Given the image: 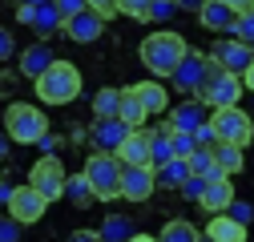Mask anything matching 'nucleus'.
I'll return each mask as SVG.
<instances>
[{
	"mask_svg": "<svg viewBox=\"0 0 254 242\" xmlns=\"http://www.w3.org/2000/svg\"><path fill=\"white\" fill-rule=\"evenodd\" d=\"M137 53H141V65H145L153 77H174V69L182 65V57L190 53V45H186L182 33L162 28V33H149Z\"/></svg>",
	"mask_w": 254,
	"mask_h": 242,
	"instance_id": "f257e3e1",
	"label": "nucleus"
},
{
	"mask_svg": "<svg viewBox=\"0 0 254 242\" xmlns=\"http://www.w3.org/2000/svg\"><path fill=\"white\" fill-rule=\"evenodd\" d=\"M33 89H37V97L45 101V105H69V101H77L81 97V69L73 65V60H53V65L33 81Z\"/></svg>",
	"mask_w": 254,
	"mask_h": 242,
	"instance_id": "f03ea898",
	"label": "nucleus"
},
{
	"mask_svg": "<svg viewBox=\"0 0 254 242\" xmlns=\"http://www.w3.org/2000/svg\"><path fill=\"white\" fill-rule=\"evenodd\" d=\"M4 137L16 145H33L49 137V117L41 105H28V101H12L4 109Z\"/></svg>",
	"mask_w": 254,
	"mask_h": 242,
	"instance_id": "7ed1b4c3",
	"label": "nucleus"
},
{
	"mask_svg": "<svg viewBox=\"0 0 254 242\" xmlns=\"http://www.w3.org/2000/svg\"><path fill=\"white\" fill-rule=\"evenodd\" d=\"M81 174H85L89 190H93V202H113V198H121V162H117L113 154H97V149H93Z\"/></svg>",
	"mask_w": 254,
	"mask_h": 242,
	"instance_id": "20e7f679",
	"label": "nucleus"
},
{
	"mask_svg": "<svg viewBox=\"0 0 254 242\" xmlns=\"http://www.w3.org/2000/svg\"><path fill=\"white\" fill-rule=\"evenodd\" d=\"M206 125L214 129V137H218L222 145H238V149H246V145L254 141V117H250L242 105L214 109V113L206 117Z\"/></svg>",
	"mask_w": 254,
	"mask_h": 242,
	"instance_id": "39448f33",
	"label": "nucleus"
},
{
	"mask_svg": "<svg viewBox=\"0 0 254 242\" xmlns=\"http://www.w3.org/2000/svg\"><path fill=\"white\" fill-rule=\"evenodd\" d=\"M238 97H242V81L234 73H226V69H218L214 60H210V77L198 89V101L202 105H214V109H230V105H238Z\"/></svg>",
	"mask_w": 254,
	"mask_h": 242,
	"instance_id": "423d86ee",
	"label": "nucleus"
},
{
	"mask_svg": "<svg viewBox=\"0 0 254 242\" xmlns=\"http://www.w3.org/2000/svg\"><path fill=\"white\" fill-rule=\"evenodd\" d=\"M65 166H61L53 154L49 158H41V162H33V170H28V182L24 186H33L45 202H57V198H65Z\"/></svg>",
	"mask_w": 254,
	"mask_h": 242,
	"instance_id": "0eeeda50",
	"label": "nucleus"
},
{
	"mask_svg": "<svg viewBox=\"0 0 254 242\" xmlns=\"http://www.w3.org/2000/svg\"><path fill=\"white\" fill-rule=\"evenodd\" d=\"M206 77H210V57H206V53H186L170 81H174L178 93H186V97L194 93V97H198V89L206 85Z\"/></svg>",
	"mask_w": 254,
	"mask_h": 242,
	"instance_id": "6e6552de",
	"label": "nucleus"
},
{
	"mask_svg": "<svg viewBox=\"0 0 254 242\" xmlns=\"http://www.w3.org/2000/svg\"><path fill=\"white\" fill-rule=\"evenodd\" d=\"M45 210H49V202H45L33 186H16V190L8 194V218H12L16 226H33V222H41Z\"/></svg>",
	"mask_w": 254,
	"mask_h": 242,
	"instance_id": "1a4fd4ad",
	"label": "nucleus"
},
{
	"mask_svg": "<svg viewBox=\"0 0 254 242\" xmlns=\"http://www.w3.org/2000/svg\"><path fill=\"white\" fill-rule=\"evenodd\" d=\"M206 57L214 60L218 69L234 73V77H242V69H246L250 60H254V53H250V49H242V45H238L234 37H222V41H214V49H210Z\"/></svg>",
	"mask_w": 254,
	"mask_h": 242,
	"instance_id": "9d476101",
	"label": "nucleus"
},
{
	"mask_svg": "<svg viewBox=\"0 0 254 242\" xmlns=\"http://www.w3.org/2000/svg\"><path fill=\"white\" fill-rule=\"evenodd\" d=\"M157 190V178L149 166H121V198L129 202H149Z\"/></svg>",
	"mask_w": 254,
	"mask_h": 242,
	"instance_id": "9b49d317",
	"label": "nucleus"
},
{
	"mask_svg": "<svg viewBox=\"0 0 254 242\" xmlns=\"http://www.w3.org/2000/svg\"><path fill=\"white\" fill-rule=\"evenodd\" d=\"M113 158L121 166H149V133L145 129H125V137L113 149Z\"/></svg>",
	"mask_w": 254,
	"mask_h": 242,
	"instance_id": "f8f14e48",
	"label": "nucleus"
},
{
	"mask_svg": "<svg viewBox=\"0 0 254 242\" xmlns=\"http://www.w3.org/2000/svg\"><path fill=\"white\" fill-rule=\"evenodd\" d=\"M125 93L137 97V105L145 109V117L170 109V93H166V85H162V81H133V85H125Z\"/></svg>",
	"mask_w": 254,
	"mask_h": 242,
	"instance_id": "ddd939ff",
	"label": "nucleus"
},
{
	"mask_svg": "<svg viewBox=\"0 0 254 242\" xmlns=\"http://www.w3.org/2000/svg\"><path fill=\"white\" fill-rule=\"evenodd\" d=\"M202 210H210V214H226V210L234 206V186H230V178H210L206 182V190L198 198Z\"/></svg>",
	"mask_w": 254,
	"mask_h": 242,
	"instance_id": "4468645a",
	"label": "nucleus"
},
{
	"mask_svg": "<svg viewBox=\"0 0 254 242\" xmlns=\"http://www.w3.org/2000/svg\"><path fill=\"white\" fill-rule=\"evenodd\" d=\"M61 28H65V37H69V41H77V45H93V41H97V37L105 33V20H97V16H93V12L85 8V12L69 16Z\"/></svg>",
	"mask_w": 254,
	"mask_h": 242,
	"instance_id": "2eb2a0df",
	"label": "nucleus"
},
{
	"mask_svg": "<svg viewBox=\"0 0 254 242\" xmlns=\"http://www.w3.org/2000/svg\"><path fill=\"white\" fill-rule=\"evenodd\" d=\"M202 121H206V117H202V101H198V97H190L186 105H178V109L170 113L166 125H170V133H194Z\"/></svg>",
	"mask_w": 254,
	"mask_h": 242,
	"instance_id": "dca6fc26",
	"label": "nucleus"
},
{
	"mask_svg": "<svg viewBox=\"0 0 254 242\" xmlns=\"http://www.w3.org/2000/svg\"><path fill=\"white\" fill-rule=\"evenodd\" d=\"M53 60H57V57H53V49H49L45 41H37V45H28V49L20 53V73L37 81V77H41V73L53 65Z\"/></svg>",
	"mask_w": 254,
	"mask_h": 242,
	"instance_id": "f3484780",
	"label": "nucleus"
},
{
	"mask_svg": "<svg viewBox=\"0 0 254 242\" xmlns=\"http://www.w3.org/2000/svg\"><path fill=\"white\" fill-rule=\"evenodd\" d=\"M210 158H214V174H218V178H234V174H242V166H246L242 149H238V145H222V141L210 149Z\"/></svg>",
	"mask_w": 254,
	"mask_h": 242,
	"instance_id": "a211bd4d",
	"label": "nucleus"
},
{
	"mask_svg": "<svg viewBox=\"0 0 254 242\" xmlns=\"http://www.w3.org/2000/svg\"><path fill=\"white\" fill-rule=\"evenodd\" d=\"M202 238H210V242H246V226L234 222L230 214H214Z\"/></svg>",
	"mask_w": 254,
	"mask_h": 242,
	"instance_id": "6ab92c4d",
	"label": "nucleus"
},
{
	"mask_svg": "<svg viewBox=\"0 0 254 242\" xmlns=\"http://www.w3.org/2000/svg\"><path fill=\"white\" fill-rule=\"evenodd\" d=\"M121 137H125V125H121L117 117H109V121H93V145H97V154H113Z\"/></svg>",
	"mask_w": 254,
	"mask_h": 242,
	"instance_id": "aec40b11",
	"label": "nucleus"
},
{
	"mask_svg": "<svg viewBox=\"0 0 254 242\" xmlns=\"http://www.w3.org/2000/svg\"><path fill=\"white\" fill-rule=\"evenodd\" d=\"M198 20H202V28H210V33H230L234 12L226 4H218V0H206V4L198 8Z\"/></svg>",
	"mask_w": 254,
	"mask_h": 242,
	"instance_id": "412c9836",
	"label": "nucleus"
},
{
	"mask_svg": "<svg viewBox=\"0 0 254 242\" xmlns=\"http://www.w3.org/2000/svg\"><path fill=\"white\" fill-rule=\"evenodd\" d=\"M117 105H121V89H97L93 93V121H109V117H117Z\"/></svg>",
	"mask_w": 254,
	"mask_h": 242,
	"instance_id": "4be33fe9",
	"label": "nucleus"
},
{
	"mask_svg": "<svg viewBox=\"0 0 254 242\" xmlns=\"http://www.w3.org/2000/svg\"><path fill=\"white\" fill-rule=\"evenodd\" d=\"M174 162V149H170V125H162L157 133H149V170Z\"/></svg>",
	"mask_w": 254,
	"mask_h": 242,
	"instance_id": "5701e85b",
	"label": "nucleus"
},
{
	"mask_svg": "<svg viewBox=\"0 0 254 242\" xmlns=\"http://www.w3.org/2000/svg\"><path fill=\"white\" fill-rule=\"evenodd\" d=\"M117 121H121L125 129H141V125H145V109L137 105V97H129V93H125V89H121V105H117Z\"/></svg>",
	"mask_w": 254,
	"mask_h": 242,
	"instance_id": "b1692460",
	"label": "nucleus"
},
{
	"mask_svg": "<svg viewBox=\"0 0 254 242\" xmlns=\"http://www.w3.org/2000/svg\"><path fill=\"white\" fill-rule=\"evenodd\" d=\"M202 234H198V226L194 222H186V218H170L166 226H162V238L157 242H198Z\"/></svg>",
	"mask_w": 254,
	"mask_h": 242,
	"instance_id": "393cba45",
	"label": "nucleus"
},
{
	"mask_svg": "<svg viewBox=\"0 0 254 242\" xmlns=\"http://www.w3.org/2000/svg\"><path fill=\"white\" fill-rule=\"evenodd\" d=\"M153 178L162 182V186H170V190H182V182L190 178V170H186V162H178V158H174V162H166V166H157V170H153Z\"/></svg>",
	"mask_w": 254,
	"mask_h": 242,
	"instance_id": "a878e982",
	"label": "nucleus"
},
{
	"mask_svg": "<svg viewBox=\"0 0 254 242\" xmlns=\"http://www.w3.org/2000/svg\"><path fill=\"white\" fill-rule=\"evenodd\" d=\"M65 198L73 202V206H93V190H89V182H85V174H73V178H65Z\"/></svg>",
	"mask_w": 254,
	"mask_h": 242,
	"instance_id": "bb28decb",
	"label": "nucleus"
},
{
	"mask_svg": "<svg viewBox=\"0 0 254 242\" xmlns=\"http://www.w3.org/2000/svg\"><path fill=\"white\" fill-rule=\"evenodd\" d=\"M230 37H234L242 49L254 53V12H238V16L230 20Z\"/></svg>",
	"mask_w": 254,
	"mask_h": 242,
	"instance_id": "cd10ccee",
	"label": "nucleus"
},
{
	"mask_svg": "<svg viewBox=\"0 0 254 242\" xmlns=\"http://www.w3.org/2000/svg\"><path fill=\"white\" fill-rule=\"evenodd\" d=\"M97 234H101V242H125L133 230H129V218H125V214H109Z\"/></svg>",
	"mask_w": 254,
	"mask_h": 242,
	"instance_id": "c85d7f7f",
	"label": "nucleus"
},
{
	"mask_svg": "<svg viewBox=\"0 0 254 242\" xmlns=\"http://www.w3.org/2000/svg\"><path fill=\"white\" fill-rule=\"evenodd\" d=\"M33 28L41 37H53V33H61V16H57V8L53 4H41V8H33Z\"/></svg>",
	"mask_w": 254,
	"mask_h": 242,
	"instance_id": "c756f323",
	"label": "nucleus"
},
{
	"mask_svg": "<svg viewBox=\"0 0 254 242\" xmlns=\"http://www.w3.org/2000/svg\"><path fill=\"white\" fill-rule=\"evenodd\" d=\"M186 170H190V178H218L214 174V158H210V149H194V154L186 158Z\"/></svg>",
	"mask_w": 254,
	"mask_h": 242,
	"instance_id": "7c9ffc66",
	"label": "nucleus"
},
{
	"mask_svg": "<svg viewBox=\"0 0 254 242\" xmlns=\"http://www.w3.org/2000/svg\"><path fill=\"white\" fill-rule=\"evenodd\" d=\"M153 0H117V16H129V20H145Z\"/></svg>",
	"mask_w": 254,
	"mask_h": 242,
	"instance_id": "2f4dec72",
	"label": "nucleus"
},
{
	"mask_svg": "<svg viewBox=\"0 0 254 242\" xmlns=\"http://www.w3.org/2000/svg\"><path fill=\"white\" fill-rule=\"evenodd\" d=\"M170 149H174V158H178V162H186L198 145H194V137H190V133H170Z\"/></svg>",
	"mask_w": 254,
	"mask_h": 242,
	"instance_id": "473e14b6",
	"label": "nucleus"
},
{
	"mask_svg": "<svg viewBox=\"0 0 254 242\" xmlns=\"http://www.w3.org/2000/svg\"><path fill=\"white\" fill-rule=\"evenodd\" d=\"M85 8L97 16V20H113L117 16V0H85Z\"/></svg>",
	"mask_w": 254,
	"mask_h": 242,
	"instance_id": "72a5a7b5",
	"label": "nucleus"
},
{
	"mask_svg": "<svg viewBox=\"0 0 254 242\" xmlns=\"http://www.w3.org/2000/svg\"><path fill=\"white\" fill-rule=\"evenodd\" d=\"M49 4L57 8V16H61V24H65L69 16H77V12H85V0H49Z\"/></svg>",
	"mask_w": 254,
	"mask_h": 242,
	"instance_id": "f704fd0d",
	"label": "nucleus"
},
{
	"mask_svg": "<svg viewBox=\"0 0 254 242\" xmlns=\"http://www.w3.org/2000/svg\"><path fill=\"white\" fill-rule=\"evenodd\" d=\"M174 16V4H170V0H153V4H149V12H145V20H157V24H162V20H170Z\"/></svg>",
	"mask_w": 254,
	"mask_h": 242,
	"instance_id": "c9c22d12",
	"label": "nucleus"
},
{
	"mask_svg": "<svg viewBox=\"0 0 254 242\" xmlns=\"http://www.w3.org/2000/svg\"><path fill=\"white\" fill-rule=\"evenodd\" d=\"M202 190H206V178H186L182 182V198H190V202H198Z\"/></svg>",
	"mask_w": 254,
	"mask_h": 242,
	"instance_id": "e433bc0d",
	"label": "nucleus"
},
{
	"mask_svg": "<svg viewBox=\"0 0 254 242\" xmlns=\"http://www.w3.org/2000/svg\"><path fill=\"white\" fill-rule=\"evenodd\" d=\"M20 238V226L8 218V222H0V242H16Z\"/></svg>",
	"mask_w": 254,
	"mask_h": 242,
	"instance_id": "4c0bfd02",
	"label": "nucleus"
},
{
	"mask_svg": "<svg viewBox=\"0 0 254 242\" xmlns=\"http://www.w3.org/2000/svg\"><path fill=\"white\" fill-rule=\"evenodd\" d=\"M218 4H226L234 16H238V12H254V0H218Z\"/></svg>",
	"mask_w": 254,
	"mask_h": 242,
	"instance_id": "58836bf2",
	"label": "nucleus"
},
{
	"mask_svg": "<svg viewBox=\"0 0 254 242\" xmlns=\"http://www.w3.org/2000/svg\"><path fill=\"white\" fill-rule=\"evenodd\" d=\"M65 242H101V234H97V230H73Z\"/></svg>",
	"mask_w": 254,
	"mask_h": 242,
	"instance_id": "ea45409f",
	"label": "nucleus"
},
{
	"mask_svg": "<svg viewBox=\"0 0 254 242\" xmlns=\"http://www.w3.org/2000/svg\"><path fill=\"white\" fill-rule=\"evenodd\" d=\"M12 49H16V45H12V33H4V28H0V60H8Z\"/></svg>",
	"mask_w": 254,
	"mask_h": 242,
	"instance_id": "a19ab883",
	"label": "nucleus"
},
{
	"mask_svg": "<svg viewBox=\"0 0 254 242\" xmlns=\"http://www.w3.org/2000/svg\"><path fill=\"white\" fill-rule=\"evenodd\" d=\"M238 81H242V93H254V60L242 69V77H238Z\"/></svg>",
	"mask_w": 254,
	"mask_h": 242,
	"instance_id": "79ce46f5",
	"label": "nucleus"
},
{
	"mask_svg": "<svg viewBox=\"0 0 254 242\" xmlns=\"http://www.w3.org/2000/svg\"><path fill=\"white\" fill-rule=\"evenodd\" d=\"M206 4V0H174V8H190V12H198Z\"/></svg>",
	"mask_w": 254,
	"mask_h": 242,
	"instance_id": "37998d69",
	"label": "nucleus"
},
{
	"mask_svg": "<svg viewBox=\"0 0 254 242\" xmlns=\"http://www.w3.org/2000/svg\"><path fill=\"white\" fill-rule=\"evenodd\" d=\"M16 20H20V24H33V8L20 4V8H16Z\"/></svg>",
	"mask_w": 254,
	"mask_h": 242,
	"instance_id": "c03bdc74",
	"label": "nucleus"
},
{
	"mask_svg": "<svg viewBox=\"0 0 254 242\" xmlns=\"http://www.w3.org/2000/svg\"><path fill=\"white\" fill-rule=\"evenodd\" d=\"M125 242H157V238H153V234H129Z\"/></svg>",
	"mask_w": 254,
	"mask_h": 242,
	"instance_id": "a18cd8bd",
	"label": "nucleus"
},
{
	"mask_svg": "<svg viewBox=\"0 0 254 242\" xmlns=\"http://www.w3.org/2000/svg\"><path fill=\"white\" fill-rule=\"evenodd\" d=\"M8 194H12V186H4V178H0V202H8Z\"/></svg>",
	"mask_w": 254,
	"mask_h": 242,
	"instance_id": "49530a36",
	"label": "nucleus"
},
{
	"mask_svg": "<svg viewBox=\"0 0 254 242\" xmlns=\"http://www.w3.org/2000/svg\"><path fill=\"white\" fill-rule=\"evenodd\" d=\"M4 154H8V137H0V162H4Z\"/></svg>",
	"mask_w": 254,
	"mask_h": 242,
	"instance_id": "de8ad7c7",
	"label": "nucleus"
},
{
	"mask_svg": "<svg viewBox=\"0 0 254 242\" xmlns=\"http://www.w3.org/2000/svg\"><path fill=\"white\" fill-rule=\"evenodd\" d=\"M24 4H28V8H41V4H49V0H24Z\"/></svg>",
	"mask_w": 254,
	"mask_h": 242,
	"instance_id": "09e8293b",
	"label": "nucleus"
},
{
	"mask_svg": "<svg viewBox=\"0 0 254 242\" xmlns=\"http://www.w3.org/2000/svg\"><path fill=\"white\" fill-rule=\"evenodd\" d=\"M198 242H210V238H198Z\"/></svg>",
	"mask_w": 254,
	"mask_h": 242,
	"instance_id": "8fccbe9b",
	"label": "nucleus"
},
{
	"mask_svg": "<svg viewBox=\"0 0 254 242\" xmlns=\"http://www.w3.org/2000/svg\"><path fill=\"white\" fill-rule=\"evenodd\" d=\"M170 4H174V0H170Z\"/></svg>",
	"mask_w": 254,
	"mask_h": 242,
	"instance_id": "3c124183",
	"label": "nucleus"
}]
</instances>
